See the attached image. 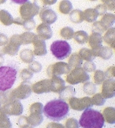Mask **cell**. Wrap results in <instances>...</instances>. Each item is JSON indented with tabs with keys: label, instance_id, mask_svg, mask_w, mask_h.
Masks as SVG:
<instances>
[{
	"label": "cell",
	"instance_id": "1",
	"mask_svg": "<svg viewBox=\"0 0 115 128\" xmlns=\"http://www.w3.org/2000/svg\"><path fill=\"white\" fill-rule=\"evenodd\" d=\"M68 112V104L60 99L52 100L43 107V113L44 116L48 119L54 122H60L64 120Z\"/></svg>",
	"mask_w": 115,
	"mask_h": 128
},
{
	"label": "cell",
	"instance_id": "2",
	"mask_svg": "<svg viewBox=\"0 0 115 128\" xmlns=\"http://www.w3.org/2000/svg\"><path fill=\"white\" fill-rule=\"evenodd\" d=\"M105 120L102 113L91 108L84 110L79 121V124L82 128H102Z\"/></svg>",
	"mask_w": 115,
	"mask_h": 128
},
{
	"label": "cell",
	"instance_id": "3",
	"mask_svg": "<svg viewBox=\"0 0 115 128\" xmlns=\"http://www.w3.org/2000/svg\"><path fill=\"white\" fill-rule=\"evenodd\" d=\"M18 68L12 65L0 67V91L10 90L16 80Z\"/></svg>",
	"mask_w": 115,
	"mask_h": 128
},
{
	"label": "cell",
	"instance_id": "4",
	"mask_svg": "<svg viewBox=\"0 0 115 128\" xmlns=\"http://www.w3.org/2000/svg\"><path fill=\"white\" fill-rule=\"evenodd\" d=\"M71 45L64 40H57L52 42L50 46V51L56 58L64 60L72 54Z\"/></svg>",
	"mask_w": 115,
	"mask_h": 128
},
{
	"label": "cell",
	"instance_id": "5",
	"mask_svg": "<svg viewBox=\"0 0 115 128\" xmlns=\"http://www.w3.org/2000/svg\"><path fill=\"white\" fill-rule=\"evenodd\" d=\"M90 79L89 74L82 67L75 68L71 70L66 76V82L70 84H77L80 83H85Z\"/></svg>",
	"mask_w": 115,
	"mask_h": 128
},
{
	"label": "cell",
	"instance_id": "6",
	"mask_svg": "<svg viewBox=\"0 0 115 128\" xmlns=\"http://www.w3.org/2000/svg\"><path fill=\"white\" fill-rule=\"evenodd\" d=\"M24 112V106L20 100L10 98L2 106V112L8 116H19Z\"/></svg>",
	"mask_w": 115,
	"mask_h": 128
},
{
	"label": "cell",
	"instance_id": "7",
	"mask_svg": "<svg viewBox=\"0 0 115 128\" xmlns=\"http://www.w3.org/2000/svg\"><path fill=\"white\" fill-rule=\"evenodd\" d=\"M32 92V86L29 82H22L16 89L10 90V95L13 98L18 100H24L31 96Z\"/></svg>",
	"mask_w": 115,
	"mask_h": 128
},
{
	"label": "cell",
	"instance_id": "8",
	"mask_svg": "<svg viewBox=\"0 0 115 128\" xmlns=\"http://www.w3.org/2000/svg\"><path fill=\"white\" fill-rule=\"evenodd\" d=\"M68 106L74 110L81 112L91 108L93 105L90 97H84L81 98L72 97L68 100Z\"/></svg>",
	"mask_w": 115,
	"mask_h": 128
},
{
	"label": "cell",
	"instance_id": "9",
	"mask_svg": "<svg viewBox=\"0 0 115 128\" xmlns=\"http://www.w3.org/2000/svg\"><path fill=\"white\" fill-rule=\"evenodd\" d=\"M70 72L71 68L65 62H57L56 64L50 65L47 68V74L50 77L68 74Z\"/></svg>",
	"mask_w": 115,
	"mask_h": 128
},
{
	"label": "cell",
	"instance_id": "10",
	"mask_svg": "<svg viewBox=\"0 0 115 128\" xmlns=\"http://www.w3.org/2000/svg\"><path fill=\"white\" fill-rule=\"evenodd\" d=\"M40 12V9L30 2H26L20 8V16L24 19H32Z\"/></svg>",
	"mask_w": 115,
	"mask_h": 128
},
{
	"label": "cell",
	"instance_id": "11",
	"mask_svg": "<svg viewBox=\"0 0 115 128\" xmlns=\"http://www.w3.org/2000/svg\"><path fill=\"white\" fill-rule=\"evenodd\" d=\"M102 85V96L106 99L112 98L115 96V81L114 79H107Z\"/></svg>",
	"mask_w": 115,
	"mask_h": 128
},
{
	"label": "cell",
	"instance_id": "12",
	"mask_svg": "<svg viewBox=\"0 0 115 128\" xmlns=\"http://www.w3.org/2000/svg\"><path fill=\"white\" fill-rule=\"evenodd\" d=\"M32 90L36 94H43L51 92L50 80L46 79L34 83L32 86Z\"/></svg>",
	"mask_w": 115,
	"mask_h": 128
},
{
	"label": "cell",
	"instance_id": "13",
	"mask_svg": "<svg viewBox=\"0 0 115 128\" xmlns=\"http://www.w3.org/2000/svg\"><path fill=\"white\" fill-rule=\"evenodd\" d=\"M40 17L44 24L51 25L54 24L58 19L57 14L50 8H45L42 10L40 12Z\"/></svg>",
	"mask_w": 115,
	"mask_h": 128
},
{
	"label": "cell",
	"instance_id": "14",
	"mask_svg": "<svg viewBox=\"0 0 115 128\" xmlns=\"http://www.w3.org/2000/svg\"><path fill=\"white\" fill-rule=\"evenodd\" d=\"M34 54L36 56H44L48 53L46 43L44 40L40 39L38 36L33 42Z\"/></svg>",
	"mask_w": 115,
	"mask_h": 128
},
{
	"label": "cell",
	"instance_id": "15",
	"mask_svg": "<svg viewBox=\"0 0 115 128\" xmlns=\"http://www.w3.org/2000/svg\"><path fill=\"white\" fill-rule=\"evenodd\" d=\"M37 36L43 40H50L52 36V31L50 25L46 24H41L36 28Z\"/></svg>",
	"mask_w": 115,
	"mask_h": 128
},
{
	"label": "cell",
	"instance_id": "16",
	"mask_svg": "<svg viewBox=\"0 0 115 128\" xmlns=\"http://www.w3.org/2000/svg\"><path fill=\"white\" fill-rule=\"evenodd\" d=\"M95 57H100L104 60H108L113 56V50L109 47H104L101 46L100 48L96 50H92Z\"/></svg>",
	"mask_w": 115,
	"mask_h": 128
},
{
	"label": "cell",
	"instance_id": "17",
	"mask_svg": "<svg viewBox=\"0 0 115 128\" xmlns=\"http://www.w3.org/2000/svg\"><path fill=\"white\" fill-rule=\"evenodd\" d=\"M88 42H89V45L91 47L92 50H96L102 46L103 38L100 34L97 32H92L89 36Z\"/></svg>",
	"mask_w": 115,
	"mask_h": 128
},
{
	"label": "cell",
	"instance_id": "18",
	"mask_svg": "<svg viewBox=\"0 0 115 128\" xmlns=\"http://www.w3.org/2000/svg\"><path fill=\"white\" fill-rule=\"evenodd\" d=\"M51 92L59 93L65 87V81L60 76H53L50 79Z\"/></svg>",
	"mask_w": 115,
	"mask_h": 128
},
{
	"label": "cell",
	"instance_id": "19",
	"mask_svg": "<svg viewBox=\"0 0 115 128\" xmlns=\"http://www.w3.org/2000/svg\"><path fill=\"white\" fill-rule=\"evenodd\" d=\"M13 23L17 25H20L24 27V28L27 31H31L35 28L36 24L33 18L32 19H24L21 17L16 18L13 19Z\"/></svg>",
	"mask_w": 115,
	"mask_h": 128
},
{
	"label": "cell",
	"instance_id": "20",
	"mask_svg": "<svg viewBox=\"0 0 115 128\" xmlns=\"http://www.w3.org/2000/svg\"><path fill=\"white\" fill-rule=\"evenodd\" d=\"M75 94H76V92H75V90L73 87L66 86L59 92V99L66 102L71 98L74 97Z\"/></svg>",
	"mask_w": 115,
	"mask_h": 128
},
{
	"label": "cell",
	"instance_id": "21",
	"mask_svg": "<svg viewBox=\"0 0 115 128\" xmlns=\"http://www.w3.org/2000/svg\"><path fill=\"white\" fill-rule=\"evenodd\" d=\"M114 15L112 13H106L103 16L102 19L99 21L104 31H106L109 28H112L114 23Z\"/></svg>",
	"mask_w": 115,
	"mask_h": 128
},
{
	"label": "cell",
	"instance_id": "22",
	"mask_svg": "<svg viewBox=\"0 0 115 128\" xmlns=\"http://www.w3.org/2000/svg\"><path fill=\"white\" fill-rule=\"evenodd\" d=\"M102 115L104 120L108 124H114L115 122V109L114 107H106L104 109Z\"/></svg>",
	"mask_w": 115,
	"mask_h": 128
},
{
	"label": "cell",
	"instance_id": "23",
	"mask_svg": "<svg viewBox=\"0 0 115 128\" xmlns=\"http://www.w3.org/2000/svg\"><path fill=\"white\" fill-rule=\"evenodd\" d=\"M83 16H84V20H85L87 22L94 23L98 18L99 15L98 12L96 10V9L89 8L83 12Z\"/></svg>",
	"mask_w": 115,
	"mask_h": 128
},
{
	"label": "cell",
	"instance_id": "24",
	"mask_svg": "<svg viewBox=\"0 0 115 128\" xmlns=\"http://www.w3.org/2000/svg\"><path fill=\"white\" fill-rule=\"evenodd\" d=\"M20 58L26 64H31L32 61H34V54L32 50L24 49L20 52Z\"/></svg>",
	"mask_w": 115,
	"mask_h": 128
},
{
	"label": "cell",
	"instance_id": "25",
	"mask_svg": "<svg viewBox=\"0 0 115 128\" xmlns=\"http://www.w3.org/2000/svg\"><path fill=\"white\" fill-rule=\"evenodd\" d=\"M114 28H109L106 30V33L104 36V41L113 49H114Z\"/></svg>",
	"mask_w": 115,
	"mask_h": 128
},
{
	"label": "cell",
	"instance_id": "26",
	"mask_svg": "<svg viewBox=\"0 0 115 128\" xmlns=\"http://www.w3.org/2000/svg\"><path fill=\"white\" fill-rule=\"evenodd\" d=\"M82 63H83V60L80 58V56L77 53H73L68 60V65L69 66L71 70H72L75 68L81 67Z\"/></svg>",
	"mask_w": 115,
	"mask_h": 128
},
{
	"label": "cell",
	"instance_id": "27",
	"mask_svg": "<svg viewBox=\"0 0 115 128\" xmlns=\"http://www.w3.org/2000/svg\"><path fill=\"white\" fill-rule=\"evenodd\" d=\"M78 55L80 56L82 60L86 61H92L96 57L93 53L92 50L88 49V48H82L80 50Z\"/></svg>",
	"mask_w": 115,
	"mask_h": 128
},
{
	"label": "cell",
	"instance_id": "28",
	"mask_svg": "<svg viewBox=\"0 0 115 128\" xmlns=\"http://www.w3.org/2000/svg\"><path fill=\"white\" fill-rule=\"evenodd\" d=\"M69 18L72 22L74 24H80L84 20L83 12L80 10H74L69 13Z\"/></svg>",
	"mask_w": 115,
	"mask_h": 128
},
{
	"label": "cell",
	"instance_id": "29",
	"mask_svg": "<svg viewBox=\"0 0 115 128\" xmlns=\"http://www.w3.org/2000/svg\"><path fill=\"white\" fill-rule=\"evenodd\" d=\"M28 122L29 123V125L32 127H36L39 126L44 120V117L42 116V114H30V116L27 117Z\"/></svg>",
	"mask_w": 115,
	"mask_h": 128
},
{
	"label": "cell",
	"instance_id": "30",
	"mask_svg": "<svg viewBox=\"0 0 115 128\" xmlns=\"http://www.w3.org/2000/svg\"><path fill=\"white\" fill-rule=\"evenodd\" d=\"M73 38L77 43L80 44H83L88 42V39H89V35L84 31H78L76 33H74Z\"/></svg>",
	"mask_w": 115,
	"mask_h": 128
},
{
	"label": "cell",
	"instance_id": "31",
	"mask_svg": "<svg viewBox=\"0 0 115 128\" xmlns=\"http://www.w3.org/2000/svg\"><path fill=\"white\" fill-rule=\"evenodd\" d=\"M73 9L72 3L69 0H62L59 4V10L63 14H69Z\"/></svg>",
	"mask_w": 115,
	"mask_h": 128
},
{
	"label": "cell",
	"instance_id": "32",
	"mask_svg": "<svg viewBox=\"0 0 115 128\" xmlns=\"http://www.w3.org/2000/svg\"><path fill=\"white\" fill-rule=\"evenodd\" d=\"M0 21L5 26H10L13 24V18L5 10H0Z\"/></svg>",
	"mask_w": 115,
	"mask_h": 128
},
{
	"label": "cell",
	"instance_id": "33",
	"mask_svg": "<svg viewBox=\"0 0 115 128\" xmlns=\"http://www.w3.org/2000/svg\"><path fill=\"white\" fill-rule=\"evenodd\" d=\"M20 36L23 44H28L33 43L34 41L37 37V35L32 32H25Z\"/></svg>",
	"mask_w": 115,
	"mask_h": 128
},
{
	"label": "cell",
	"instance_id": "34",
	"mask_svg": "<svg viewBox=\"0 0 115 128\" xmlns=\"http://www.w3.org/2000/svg\"><path fill=\"white\" fill-rule=\"evenodd\" d=\"M19 49H20V47L15 45L12 43L9 42L8 44L4 47V53L5 55L8 54L11 56H16L19 51Z\"/></svg>",
	"mask_w": 115,
	"mask_h": 128
},
{
	"label": "cell",
	"instance_id": "35",
	"mask_svg": "<svg viewBox=\"0 0 115 128\" xmlns=\"http://www.w3.org/2000/svg\"><path fill=\"white\" fill-rule=\"evenodd\" d=\"M96 86L94 83L92 82H85L84 86H83V91L85 94L88 96L94 95L96 92Z\"/></svg>",
	"mask_w": 115,
	"mask_h": 128
},
{
	"label": "cell",
	"instance_id": "36",
	"mask_svg": "<svg viewBox=\"0 0 115 128\" xmlns=\"http://www.w3.org/2000/svg\"><path fill=\"white\" fill-rule=\"evenodd\" d=\"M0 128H12V123L4 112L0 113Z\"/></svg>",
	"mask_w": 115,
	"mask_h": 128
},
{
	"label": "cell",
	"instance_id": "37",
	"mask_svg": "<svg viewBox=\"0 0 115 128\" xmlns=\"http://www.w3.org/2000/svg\"><path fill=\"white\" fill-rule=\"evenodd\" d=\"M93 79H94L95 83L96 84H98V85L101 84L105 80H106V76H105V73H104V72L101 71V70H96V71H95Z\"/></svg>",
	"mask_w": 115,
	"mask_h": 128
},
{
	"label": "cell",
	"instance_id": "38",
	"mask_svg": "<svg viewBox=\"0 0 115 128\" xmlns=\"http://www.w3.org/2000/svg\"><path fill=\"white\" fill-rule=\"evenodd\" d=\"M74 29L71 27H64L60 31V36L66 40H72L74 36Z\"/></svg>",
	"mask_w": 115,
	"mask_h": 128
},
{
	"label": "cell",
	"instance_id": "39",
	"mask_svg": "<svg viewBox=\"0 0 115 128\" xmlns=\"http://www.w3.org/2000/svg\"><path fill=\"white\" fill-rule=\"evenodd\" d=\"M92 105L97 106H101L106 102V98H104L100 93H96L91 98Z\"/></svg>",
	"mask_w": 115,
	"mask_h": 128
},
{
	"label": "cell",
	"instance_id": "40",
	"mask_svg": "<svg viewBox=\"0 0 115 128\" xmlns=\"http://www.w3.org/2000/svg\"><path fill=\"white\" fill-rule=\"evenodd\" d=\"M43 105L41 103H34L30 106V114H42Z\"/></svg>",
	"mask_w": 115,
	"mask_h": 128
},
{
	"label": "cell",
	"instance_id": "41",
	"mask_svg": "<svg viewBox=\"0 0 115 128\" xmlns=\"http://www.w3.org/2000/svg\"><path fill=\"white\" fill-rule=\"evenodd\" d=\"M20 76L24 82H29L33 77V73L27 68H24L20 73Z\"/></svg>",
	"mask_w": 115,
	"mask_h": 128
},
{
	"label": "cell",
	"instance_id": "42",
	"mask_svg": "<svg viewBox=\"0 0 115 128\" xmlns=\"http://www.w3.org/2000/svg\"><path fill=\"white\" fill-rule=\"evenodd\" d=\"M42 69V64L38 61H32L28 65V70H30L32 73H39Z\"/></svg>",
	"mask_w": 115,
	"mask_h": 128
},
{
	"label": "cell",
	"instance_id": "43",
	"mask_svg": "<svg viewBox=\"0 0 115 128\" xmlns=\"http://www.w3.org/2000/svg\"><path fill=\"white\" fill-rule=\"evenodd\" d=\"M66 128H80V124L79 122L74 118H69L66 120V124H65Z\"/></svg>",
	"mask_w": 115,
	"mask_h": 128
},
{
	"label": "cell",
	"instance_id": "44",
	"mask_svg": "<svg viewBox=\"0 0 115 128\" xmlns=\"http://www.w3.org/2000/svg\"><path fill=\"white\" fill-rule=\"evenodd\" d=\"M85 72H93L96 71V66L92 61H87L83 64V68H82Z\"/></svg>",
	"mask_w": 115,
	"mask_h": 128
},
{
	"label": "cell",
	"instance_id": "45",
	"mask_svg": "<svg viewBox=\"0 0 115 128\" xmlns=\"http://www.w3.org/2000/svg\"><path fill=\"white\" fill-rule=\"evenodd\" d=\"M18 125L19 126L20 128H26L29 125V123L28 122V120H27V117L25 116H21L19 117V119L18 120V122H17Z\"/></svg>",
	"mask_w": 115,
	"mask_h": 128
},
{
	"label": "cell",
	"instance_id": "46",
	"mask_svg": "<svg viewBox=\"0 0 115 128\" xmlns=\"http://www.w3.org/2000/svg\"><path fill=\"white\" fill-rule=\"evenodd\" d=\"M105 73V76L106 78L108 79H114L115 76V71H114V66H110L109 68H107V70L106 71Z\"/></svg>",
	"mask_w": 115,
	"mask_h": 128
},
{
	"label": "cell",
	"instance_id": "47",
	"mask_svg": "<svg viewBox=\"0 0 115 128\" xmlns=\"http://www.w3.org/2000/svg\"><path fill=\"white\" fill-rule=\"evenodd\" d=\"M95 9L98 12L99 16H103L106 13L107 8L104 4H98Z\"/></svg>",
	"mask_w": 115,
	"mask_h": 128
},
{
	"label": "cell",
	"instance_id": "48",
	"mask_svg": "<svg viewBox=\"0 0 115 128\" xmlns=\"http://www.w3.org/2000/svg\"><path fill=\"white\" fill-rule=\"evenodd\" d=\"M33 4L39 8L40 11L43 9H45V8H48V6L44 3V0H34Z\"/></svg>",
	"mask_w": 115,
	"mask_h": 128
},
{
	"label": "cell",
	"instance_id": "49",
	"mask_svg": "<svg viewBox=\"0 0 115 128\" xmlns=\"http://www.w3.org/2000/svg\"><path fill=\"white\" fill-rule=\"evenodd\" d=\"M106 7L107 9L110 10H114V0H101Z\"/></svg>",
	"mask_w": 115,
	"mask_h": 128
},
{
	"label": "cell",
	"instance_id": "50",
	"mask_svg": "<svg viewBox=\"0 0 115 128\" xmlns=\"http://www.w3.org/2000/svg\"><path fill=\"white\" fill-rule=\"evenodd\" d=\"M8 37L4 34H0V46H6L8 44Z\"/></svg>",
	"mask_w": 115,
	"mask_h": 128
},
{
	"label": "cell",
	"instance_id": "51",
	"mask_svg": "<svg viewBox=\"0 0 115 128\" xmlns=\"http://www.w3.org/2000/svg\"><path fill=\"white\" fill-rule=\"evenodd\" d=\"M47 128H66L62 124L56 123V122H51L47 125Z\"/></svg>",
	"mask_w": 115,
	"mask_h": 128
},
{
	"label": "cell",
	"instance_id": "52",
	"mask_svg": "<svg viewBox=\"0 0 115 128\" xmlns=\"http://www.w3.org/2000/svg\"><path fill=\"white\" fill-rule=\"evenodd\" d=\"M12 3L17 4H23L26 3V2H28V0H10Z\"/></svg>",
	"mask_w": 115,
	"mask_h": 128
},
{
	"label": "cell",
	"instance_id": "53",
	"mask_svg": "<svg viewBox=\"0 0 115 128\" xmlns=\"http://www.w3.org/2000/svg\"><path fill=\"white\" fill-rule=\"evenodd\" d=\"M56 2H57V0H44V3L47 6L52 5L55 3H56Z\"/></svg>",
	"mask_w": 115,
	"mask_h": 128
},
{
	"label": "cell",
	"instance_id": "54",
	"mask_svg": "<svg viewBox=\"0 0 115 128\" xmlns=\"http://www.w3.org/2000/svg\"><path fill=\"white\" fill-rule=\"evenodd\" d=\"M4 47L5 46H0V57H3L5 55L4 53Z\"/></svg>",
	"mask_w": 115,
	"mask_h": 128
},
{
	"label": "cell",
	"instance_id": "55",
	"mask_svg": "<svg viewBox=\"0 0 115 128\" xmlns=\"http://www.w3.org/2000/svg\"><path fill=\"white\" fill-rule=\"evenodd\" d=\"M4 58H3V57H0V67L2 66V64H4Z\"/></svg>",
	"mask_w": 115,
	"mask_h": 128
},
{
	"label": "cell",
	"instance_id": "56",
	"mask_svg": "<svg viewBox=\"0 0 115 128\" xmlns=\"http://www.w3.org/2000/svg\"><path fill=\"white\" fill-rule=\"evenodd\" d=\"M6 2V0H0V4H3Z\"/></svg>",
	"mask_w": 115,
	"mask_h": 128
},
{
	"label": "cell",
	"instance_id": "57",
	"mask_svg": "<svg viewBox=\"0 0 115 128\" xmlns=\"http://www.w3.org/2000/svg\"><path fill=\"white\" fill-rule=\"evenodd\" d=\"M2 112V104L0 103V113Z\"/></svg>",
	"mask_w": 115,
	"mask_h": 128
},
{
	"label": "cell",
	"instance_id": "58",
	"mask_svg": "<svg viewBox=\"0 0 115 128\" xmlns=\"http://www.w3.org/2000/svg\"><path fill=\"white\" fill-rule=\"evenodd\" d=\"M33 128V127H32V126H28V127H27V128Z\"/></svg>",
	"mask_w": 115,
	"mask_h": 128
},
{
	"label": "cell",
	"instance_id": "59",
	"mask_svg": "<svg viewBox=\"0 0 115 128\" xmlns=\"http://www.w3.org/2000/svg\"><path fill=\"white\" fill-rule=\"evenodd\" d=\"M90 1H97V0H90Z\"/></svg>",
	"mask_w": 115,
	"mask_h": 128
}]
</instances>
